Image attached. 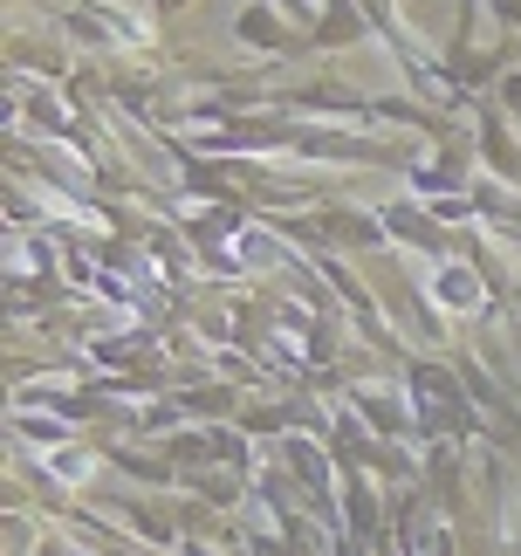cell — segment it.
Returning a JSON list of instances; mask_svg holds the SVG:
<instances>
[{"label":"cell","mask_w":521,"mask_h":556,"mask_svg":"<svg viewBox=\"0 0 521 556\" xmlns=\"http://www.w3.org/2000/svg\"><path fill=\"white\" fill-rule=\"evenodd\" d=\"M233 41L241 49H260V55H302L309 49V28H295L281 8H268V0H247L241 14H233Z\"/></svg>","instance_id":"cell-1"},{"label":"cell","mask_w":521,"mask_h":556,"mask_svg":"<svg viewBox=\"0 0 521 556\" xmlns=\"http://www.w3.org/2000/svg\"><path fill=\"white\" fill-rule=\"evenodd\" d=\"M378 28H371V14L357 8V0H330V8H316L309 14V49H364Z\"/></svg>","instance_id":"cell-2"},{"label":"cell","mask_w":521,"mask_h":556,"mask_svg":"<svg viewBox=\"0 0 521 556\" xmlns=\"http://www.w3.org/2000/svg\"><path fill=\"white\" fill-rule=\"evenodd\" d=\"M378 220H384V233H391L398 248H432V254L446 248V233H440V213H432V206H419V200H391V206L378 213Z\"/></svg>","instance_id":"cell-3"},{"label":"cell","mask_w":521,"mask_h":556,"mask_svg":"<svg viewBox=\"0 0 521 556\" xmlns=\"http://www.w3.org/2000/svg\"><path fill=\"white\" fill-rule=\"evenodd\" d=\"M467 165H473L467 144H446V152L432 159V165H425V159L411 165V192H419V200H453V192L467 186Z\"/></svg>","instance_id":"cell-4"},{"label":"cell","mask_w":521,"mask_h":556,"mask_svg":"<svg viewBox=\"0 0 521 556\" xmlns=\"http://www.w3.org/2000/svg\"><path fill=\"white\" fill-rule=\"evenodd\" d=\"M432 295H440L446 309H481V303H487V268H481V262H440V275H432Z\"/></svg>","instance_id":"cell-5"},{"label":"cell","mask_w":521,"mask_h":556,"mask_svg":"<svg viewBox=\"0 0 521 556\" xmlns=\"http://www.w3.org/2000/svg\"><path fill=\"white\" fill-rule=\"evenodd\" d=\"M481 159H487V165H494L501 179H521V144L508 138V111L481 117Z\"/></svg>","instance_id":"cell-6"},{"label":"cell","mask_w":521,"mask_h":556,"mask_svg":"<svg viewBox=\"0 0 521 556\" xmlns=\"http://www.w3.org/2000/svg\"><path fill=\"white\" fill-rule=\"evenodd\" d=\"M371 117H384V124H405V131H440V138H446L440 111H425L419 97H371Z\"/></svg>","instance_id":"cell-7"},{"label":"cell","mask_w":521,"mask_h":556,"mask_svg":"<svg viewBox=\"0 0 521 556\" xmlns=\"http://www.w3.org/2000/svg\"><path fill=\"white\" fill-rule=\"evenodd\" d=\"M21 97V117H28V124H41V131H69V111H62V97H49V90H14Z\"/></svg>","instance_id":"cell-8"},{"label":"cell","mask_w":521,"mask_h":556,"mask_svg":"<svg viewBox=\"0 0 521 556\" xmlns=\"http://www.w3.org/2000/svg\"><path fill=\"white\" fill-rule=\"evenodd\" d=\"M357 405H364V419H371L378 433H411V413H405L398 399H384V392H364Z\"/></svg>","instance_id":"cell-9"},{"label":"cell","mask_w":521,"mask_h":556,"mask_svg":"<svg viewBox=\"0 0 521 556\" xmlns=\"http://www.w3.org/2000/svg\"><path fill=\"white\" fill-rule=\"evenodd\" d=\"M179 405L200 413V419H220V413H233V392H227V384H200V392H186Z\"/></svg>","instance_id":"cell-10"},{"label":"cell","mask_w":521,"mask_h":556,"mask_svg":"<svg viewBox=\"0 0 521 556\" xmlns=\"http://www.w3.org/2000/svg\"><path fill=\"white\" fill-rule=\"evenodd\" d=\"M192 488H200L206 502H220V508H227L233 495H241V481H227V475H200V481H192Z\"/></svg>","instance_id":"cell-11"},{"label":"cell","mask_w":521,"mask_h":556,"mask_svg":"<svg viewBox=\"0 0 521 556\" xmlns=\"http://www.w3.org/2000/svg\"><path fill=\"white\" fill-rule=\"evenodd\" d=\"M494 103H501L508 117H521V70H508L501 83H494Z\"/></svg>","instance_id":"cell-12"},{"label":"cell","mask_w":521,"mask_h":556,"mask_svg":"<svg viewBox=\"0 0 521 556\" xmlns=\"http://www.w3.org/2000/svg\"><path fill=\"white\" fill-rule=\"evenodd\" d=\"M481 8L501 21V28H514V35H521V0H481Z\"/></svg>","instance_id":"cell-13"},{"label":"cell","mask_w":521,"mask_h":556,"mask_svg":"<svg viewBox=\"0 0 521 556\" xmlns=\"http://www.w3.org/2000/svg\"><path fill=\"white\" fill-rule=\"evenodd\" d=\"M144 8H151V14H186L192 0H144Z\"/></svg>","instance_id":"cell-14"},{"label":"cell","mask_w":521,"mask_h":556,"mask_svg":"<svg viewBox=\"0 0 521 556\" xmlns=\"http://www.w3.org/2000/svg\"><path fill=\"white\" fill-rule=\"evenodd\" d=\"M405 8H425V0H405Z\"/></svg>","instance_id":"cell-15"}]
</instances>
